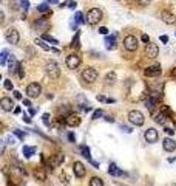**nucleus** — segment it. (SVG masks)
Masks as SVG:
<instances>
[{"instance_id": "f257e3e1", "label": "nucleus", "mask_w": 176, "mask_h": 186, "mask_svg": "<svg viewBox=\"0 0 176 186\" xmlns=\"http://www.w3.org/2000/svg\"><path fill=\"white\" fill-rule=\"evenodd\" d=\"M45 71L51 79H57L60 76V68H59V64L56 61H48L47 65H45Z\"/></svg>"}, {"instance_id": "f03ea898", "label": "nucleus", "mask_w": 176, "mask_h": 186, "mask_svg": "<svg viewBox=\"0 0 176 186\" xmlns=\"http://www.w3.org/2000/svg\"><path fill=\"white\" fill-rule=\"evenodd\" d=\"M128 121L131 122L133 126H138L139 127V126H142L144 122H145V116L139 110H130L128 112Z\"/></svg>"}, {"instance_id": "7ed1b4c3", "label": "nucleus", "mask_w": 176, "mask_h": 186, "mask_svg": "<svg viewBox=\"0 0 176 186\" xmlns=\"http://www.w3.org/2000/svg\"><path fill=\"white\" fill-rule=\"evenodd\" d=\"M97 76H99L97 70L93 68V67H87V68H85L82 73H80V78H82L85 82H88V84H93L94 81L97 79Z\"/></svg>"}, {"instance_id": "20e7f679", "label": "nucleus", "mask_w": 176, "mask_h": 186, "mask_svg": "<svg viewBox=\"0 0 176 186\" xmlns=\"http://www.w3.org/2000/svg\"><path fill=\"white\" fill-rule=\"evenodd\" d=\"M101 19H102V11L99 10V8H91V10L87 12V24H90V25L99 24Z\"/></svg>"}, {"instance_id": "39448f33", "label": "nucleus", "mask_w": 176, "mask_h": 186, "mask_svg": "<svg viewBox=\"0 0 176 186\" xmlns=\"http://www.w3.org/2000/svg\"><path fill=\"white\" fill-rule=\"evenodd\" d=\"M138 45H139V40H138L136 36H133V34L125 36V39H124V47H125V50H128V51H136Z\"/></svg>"}, {"instance_id": "423d86ee", "label": "nucleus", "mask_w": 176, "mask_h": 186, "mask_svg": "<svg viewBox=\"0 0 176 186\" xmlns=\"http://www.w3.org/2000/svg\"><path fill=\"white\" fill-rule=\"evenodd\" d=\"M5 39L8 40L10 44H17L19 42V39H20V36H19V31H17L14 26H10L6 31H5Z\"/></svg>"}, {"instance_id": "0eeeda50", "label": "nucleus", "mask_w": 176, "mask_h": 186, "mask_svg": "<svg viewBox=\"0 0 176 186\" xmlns=\"http://www.w3.org/2000/svg\"><path fill=\"white\" fill-rule=\"evenodd\" d=\"M40 93H42V87H40V84H37V82L28 84V87H26V96H28V98H37Z\"/></svg>"}, {"instance_id": "6e6552de", "label": "nucleus", "mask_w": 176, "mask_h": 186, "mask_svg": "<svg viewBox=\"0 0 176 186\" xmlns=\"http://www.w3.org/2000/svg\"><path fill=\"white\" fill-rule=\"evenodd\" d=\"M64 160H65L64 154H54V155H51L49 160H48V167L49 169H54V167L60 166L62 163H64Z\"/></svg>"}, {"instance_id": "1a4fd4ad", "label": "nucleus", "mask_w": 176, "mask_h": 186, "mask_svg": "<svg viewBox=\"0 0 176 186\" xmlns=\"http://www.w3.org/2000/svg\"><path fill=\"white\" fill-rule=\"evenodd\" d=\"M66 67L68 68H71V70H74V68H77V67L80 65V56L79 54H76V53H73V54H70V56H66Z\"/></svg>"}, {"instance_id": "9d476101", "label": "nucleus", "mask_w": 176, "mask_h": 186, "mask_svg": "<svg viewBox=\"0 0 176 186\" xmlns=\"http://www.w3.org/2000/svg\"><path fill=\"white\" fill-rule=\"evenodd\" d=\"M144 138H145V141L147 143H156L158 141V138H159V135H158V130L156 129H153V127H148L145 130V133H144Z\"/></svg>"}, {"instance_id": "9b49d317", "label": "nucleus", "mask_w": 176, "mask_h": 186, "mask_svg": "<svg viewBox=\"0 0 176 186\" xmlns=\"http://www.w3.org/2000/svg\"><path fill=\"white\" fill-rule=\"evenodd\" d=\"M145 54L148 57H151V59H155L158 54H159V48H158V45L156 44H153V42H148L145 44Z\"/></svg>"}, {"instance_id": "f8f14e48", "label": "nucleus", "mask_w": 176, "mask_h": 186, "mask_svg": "<svg viewBox=\"0 0 176 186\" xmlns=\"http://www.w3.org/2000/svg\"><path fill=\"white\" fill-rule=\"evenodd\" d=\"M73 172H74V175L77 177V178H82V177H85V172H87V169H85L84 163L74 161V165H73Z\"/></svg>"}, {"instance_id": "ddd939ff", "label": "nucleus", "mask_w": 176, "mask_h": 186, "mask_svg": "<svg viewBox=\"0 0 176 186\" xmlns=\"http://www.w3.org/2000/svg\"><path fill=\"white\" fill-rule=\"evenodd\" d=\"M65 124L70 126V127H76V126L80 124V118L77 115H74V113H68V115L65 116Z\"/></svg>"}, {"instance_id": "4468645a", "label": "nucleus", "mask_w": 176, "mask_h": 186, "mask_svg": "<svg viewBox=\"0 0 176 186\" xmlns=\"http://www.w3.org/2000/svg\"><path fill=\"white\" fill-rule=\"evenodd\" d=\"M0 106L5 112H10L12 110V107H14V101H12V98H8V96H3L0 99Z\"/></svg>"}, {"instance_id": "2eb2a0df", "label": "nucleus", "mask_w": 176, "mask_h": 186, "mask_svg": "<svg viewBox=\"0 0 176 186\" xmlns=\"http://www.w3.org/2000/svg\"><path fill=\"white\" fill-rule=\"evenodd\" d=\"M162 73V68H161V65H151V67H148V68L144 70V75L145 76H159Z\"/></svg>"}, {"instance_id": "dca6fc26", "label": "nucleus", "mask_w": 176, "mask_h": 186, "mask_svg": "<svg viewBox=\"0 0 176 186\" xmlns=\"http://www.w3.org/2000/svg\"><path fill=\"white\" fill-rule=\"evenodd\" d=\"M161 19H162V22H165V24H168V25H173L176 22L175 14H171V12H168V11H162L161 12Z\"/></svg>"}, {"instance_id": "f3484780", "label": "nucleus", "mask_w": 176, "mask_h": 186, "mask_svg": "<svg viewBox=\"0 0 176 186\" xmlns=\"http://www.w3.org/2000/svg\"><path fill=\"white\" fill-rule=\"evenodd\" d=\"M162 146H164V149L167 152H173L176 149V141L173 138H165L164 141H162Z\"/></svg>"}, {"instance_id": "a211bd4d", "label": "nucleus", "mask_w": 176, "mask_h": 186, "mask_svg": "<svg viewBox=\"0 0 176 186\" xmlns=\"http://www.w3.org/2000/svg\"><path fill=\"white\" fill-rule=\"evenodd\" d=\"M17 65H19V62L16 61V56L14 54H11L10 59H8V70H10V73L14 75L17 71Z\"/></svg>"}, {"instance_id": "6ab92c4d", "label": "nucleus", "mask_w": 176, "mask_h": 186, "mask_svg": "<svg viewBox=\"0 0 176 186\" xmlns=\"http://www.w3.org/2000/svg\"><path fill=\"white\" fill-rule=\"evenodd\" d=\"M105 47H107V50H114L116 48V34L107 36L105 37Z\"/></svg>"}, {"instance_id": "aec40b11", "label": "nucleus", "mask_w": 176, "mask_h": 186, "mask_svg": "<svg viewBox=\"0 0 176 186\" xmlns=\"http://www.w3.org/2000/svg\"><path fill=\"white\" fill-rule=\"evenodd\" d=\"M108 174L113 175V177H121V175H124V172L117 167L114 163H110V167H108Z\"/></svg>"}, {"instance_id": "412c9836", "label": "nucleus", "mask_w": 176, "mask_h": 186, "mask_svg": "<svg viewBox=\"0 0 176 186\" xmlns=\"http://www.w3.org/2000/svg\"><path fill=\"white\" fill-rule=\"evenodd\" d=\"M144 104H145V107L148 109V112H155V106H156V98L155 96H148L145 101H144Z\"/></svg>"}, {"instance_id": "4be33fe9", "label": "nucleus", "mask_w": 176, "mask_h": 186, "mask_svg": "<svg viewBox=\"0 0 176 186\" xmlns=\"http://www.w3.org/2000/svg\"><path fill=\"white\" fill-rule=\"evenodd\" d=\"M34 177L37 180H40V181H45V180H47V172H45L42 167H37V169L34 171Z\"/></svg>"}, {"instance_id": "5701e85b", "label": "nucleus", "mask_w": 176, "mask_h": 186, "mask_svg": "<svg viewBox=\"0 0 176 186\" xmlns=\"http://www.w3.org/2000/svg\"><path fill=\"white\" fill-rule=\"evenodd\" d=\"M37 11L42 12V14H51V10H49V3L43 2V3H40V5H37Z\"/></svg>"}, {"instance_id": "b1692460", "label": "nucleus", "mask_w": 176, "mask_h": 186, "mask_svg": "<svg viewBox=\"0 0 176 186\" xmlns=\"http://www.w3.org/2000/svg\"><path fill=\"white\" fill-rule=\"evenodd\" d=\"M36 151H37V149L33 147V146H23V149H22V152H23V155H25L26 158L33 157L34 154H36Z\"/></svg>"}, {"instance_id": "393cba45", "label": "nucleus", "mask_w": 176, "mask_h": 186, "mask_svg": "<svg viewBox=\"0 0 176 186\" xmlns=\"http://www.w3.org/2000/svg\"><path fill=\"white\" fill-rule=\"evenodd\" d=\"M34 26H36V28H40V30H47V28H49V22L45 20V19H39L34 24Z\"/></svg>"}, {"instance_id": "a878e982", "label": "nucleus", "mask_w": 176, "mask_h": 186, "mask_svg": "<svg viewBox=\"0 0 176 186\" xmlns=\"http://www.w3.org/2000/svg\"><path fill=\"white\" fill-rule=\"evenodd\" d=\"M8 59H10V51L5 48V50H2V54H0V65H6Z\"/></svg>"}, {"instance_id": "bb28decb", "label": "nucleus", "mask_w": 176, "mask_h": 186, "mask_svg": "<svg viewBox=\"0 0 176 186\" xmlns=\"http://www.w3.org/2000/svg\"><path fill=\"white\" fill-rule=\"evenodd\" d=\"M167 118H168V116L164 115L162 112H159V113H156V115H155V121L158 122V124H162V126H164L165 121H167Z\"/></svg>"}, {"instance_id": "cd10ccee", "label": "nucleus", "mask_w": 176, "mask_h": 186, "mask_svg": "<svg viewBox=\"0 0 176 186\" xmlns=\"http://www.w3.org/2000/svg\"><path fill=\"white\" fill-rule=\"evenodd\" d=\"M116 81H117V76H116L114 71H110V73L105 76V82H107L108 85H110V84H114Z\"/></svg>"}, {"instance_id": "c85d7f7f", "label": "nucleus", "mask_w": 176, "mask_h": 186, "mask_svg": "<svg viewBox=\"0 0 176 186\" xmlns=\"http://www.w3.org/2000/svg\"><path fill=\"white\" fill-rule=\"evenodd\" d=\"M79 149H80V154H82V157H85L88 161L91 160V152H90V147H88V146H80Z\"/></svg>"}, {"instance_id": "c756f323", "label": "nucleus", "mask_w": 176, "mask_h": 186, "mask_svg": "<svg viewBox=\"0 0 176 186\" xmlns=\"http://www.w3.org/2000/svg\"><path fill=\"white\" fill-rule=\"evenodd\" d=\"M80 33L77 31V33H76V36H74V39L71 40V48H79L80 47Z\"/></svg>"}, {"instance_id": "7c9ffc66", "label": "nucleus", "mask_w": 176, "mask_h": 186, "mask_svg": "<svg viewBox=\"0 0 176 186\" xmlns=\"http://www.w3.org/2000/svg\"><path fill=\"white\" fill-rule=\"evenodd\" d=\"M90 186H103V180L101 177H93L90 180Z\"/></svg>"}, {"instance_id": "2f4dec72", "label": "nucleus", "mask_w": 176, "mask_h": 186, "mask_svg": "<svg viewBox=\"0 0 176 186\" xmlns=\"http://www.w3.org/2000/svg\"><path fill=\"white\" fill-rule=\"evenodd\" d=\"M36 44H37L42 50H45V51H51V47L45 44V42H43V39H36Z\"/></svg>"}, {"instance_id": "473e14b6", "label": "nucleus", "mask_w": 176, "mask_h": 186, "mask_svg": "<svg viewBox=\"0 0 176 186\" xmlns=\"http://www.w3.org/2000/svg\"><path fill=\"white\" fill-rule=\"evenodd\" d=\"M42 121H43V124L47 126V127H51V116H49V113H43Z\"/></svg>"}, {"instance_id": "72a5a7b5", "label": "nucleus", "mask_w": 176, "mask_h": 186, "mask_svg": "<svg viewBox=\"0 0 176 186\" xmlns=\"http://www.w3.org/2000/svg\"><path fill=\"white\" fill-rule=\"evenodd\" d=\"M74 22H76V24H84V22H87V20L84 19V14H82V12L77 11V12H76V17H74Z\"/></svg>"}, {"instance_id": "f704fd0d", "label": "nucleus", "mask_w": 176, "mask_h": 186, "mask_svg": "<svg viewBox=\"0 0 176 186\" xmlns=\"http://www.w3.org/2000/svg\"><path fill=\"white\" fill-rule=\"evenodd\" d=\"M17 73H19L20 79L25 78V68H23V64H22V62H19V65H17Z\"/></svg>"}, {"instance_id": "c9c22d12", "label": "nucleus", "mask_w": 176, "mask_h": 186, "mask_svg": "<svg viewBox=\"0 0 176 186\" xmlns=\"http://www.w3.org/2000/svg\"><path fill=\"white\" fill-rule=\"evenodd\" d=\"M42 39H43V40H47V42H49V44H59V40H57V39H54L53 36H49V34H43V36H42Z\"/></svg>"}, {"instance_id": "e433bc0d", "label": "nucleus", "mask_w": 176, "mask_h": 186, "mask_svg": "<svg viewBox=\"0 0 176 186\" xmlns=\"http://www.w3.org/2000/svg\"><path fill=\"white\" fill-rule=\"evenodd\" d=\"M12 133L17 135L20 140H25V137H26V133H23V132H22V130H19V129H14V130H12Z\"/></svg>"}, {"instance_id": "4c0bfd02", "label": "nucleus", "mask_w": 176, "mask_h": 186, "mask_svg": "<svg viewBox=\"0 0 176 186\" xmlns=\"http://www.w3.org/2000/svg\"><path fill=\"white\" fill-rule=\"evenodd\" d=\"M102 115H103V112L99 109V110H96V112H93V120H99V118H102Z\"/></svg>"}, {"instance_id": "58836bf2", "label": "nucleus", "mask_w": 176, "mask_h": 186, "mask_svg": "<svg viewBox=\"0 0 176 186\" xmlns=\"http://www.w3.org/2000/svg\"><path fill=\"white\" fill-rule=\"evenodd\" d=\"M161 112L164 113V115H167V116H171V112H170V109L167 107V106H162L161 107Z\"/></svg>"}, {"instance_id": "ea45409f", "label": "nucleus", "mask_w": 176, "mask_h": 186, "mask_svg": "<svg viewBox=\"0 0 176 186\" xmlns=\"http://www.w3.org/2000/svg\"><path fill=\"white\" fill-rule=\"evenodd\" d=\"M3 87H5L6 90H12V82L10 79H5V82H3Z\"/></svg>"}, {"instance_id": "a19ab883", "label": "nucleus", "mask_w": 176, "mask_h": 186, "mask_svg": "<svg viewBox=\"0 0 176 186\" xmlns=\"http://www.w3.org/2000/svg\"><path fill=\"white\" fill-rule=\"evenodd\" d=\"M20 5H22V8H23L25 11H28V8H29V2H28V0H20Z\"/></svg>"}, {"instance_id": "79ce46f5", "label": "nucleus", "mask_w": 176, "mask_h": 186, "mask_svg": "<svg viewBox=\"0 0 176 186\" xmlns=\"http://www.w3.org/2000/svg\"><path fill=\"white\" fill-rule=\"evenodd\" d=\"M60 181H64V185H68V177H66L65 172H62V174H60Z\"/></svg>"}, {"instance_id": "37998d69", "label": "nucleus", "mask_w": 176, "mask_h": 186, "mask_svg": "<svg viewBox=\"0 0 176 186\" xmlns=\"http://www.w3.org/2000/svg\"><path fill=\"white\" fill-rule=\"evenodd\" d=\"M121 130L125 132V133H130L131 132V127H128V126H121Z\"/></svg>"}, {"instance_id": "c03bdc74", "label": "nucleus", "mask_w": 176, "mask_h": 186, "mask_svg": "<svg viewBox=\"0 0 176 186\" xmlns=\"http://www.w3.org/2000/svg\"><path fill=\"white\" fill-rule=\"evenodd\" d=\"M76 6H77V3H76L74 0H70V2H68V8H70V10H74Z\"/></svg>"}, {"instance_id": "a18cd8bd", "label": "nucleus", "mask_w": 176, "mask_h": 186, "mask_svg": "<svg viewBox=\"0 0 176 186\" xmlns=\"http://www.w3.org/2000/svg\"><path fill=\"white\" fill-rule=\"evenodd\" d=\"M141 39H142V42H144V44H148V42H150V37H148L147 34H142V37H141Z\"/></svg>"}, {"instance_id": "49530a36", "label": "nucleus", "mask_w": 176, "mask_h": 186, "mask_svg": "<svg viewBox=\"0 0 176 186\" xmlns=\"http://www.w3.org/2000/svg\"><path fill=\"white\" fill-rule=\"evenodd\" d=\"M164 132H165V133H168V135H173V133H175V130L171 129V127H165V129H164Z\"/></svg>"}, {"instance_id": "de8ad7c7", "label": "nucleus", "mask_w": 176, "mask_h": 186, "mask_svg": "<svg viewBox=\"0 0 176 186\" xmlns=\"http://www.w3.org/2000/svg\"><path fill=\"white\" fill-rule=\"evenodd\" d=\"M68 140H70V141H71V143H74V141H76V135H74V133H71V132H70V133H68Z\"/></svg>"}, {"instance_id": "09e8293b", "label": "nucleus", "mask_w": 176, "mask_h": 186, "mask_svg": "<svg viewBox=\"0 0 176 186\" xmlns=\"http://www.w3.org/2000/svg\"><path fill=\"white\" fill-rule=\"evenodd\" d=\"M6 144H16V140L12 138V137H8L6 138Z\"/></svg>"}, {"instance_id": "8fccbe9b", "label": "nucleus", "mask_w": 176, "mask_h": 186, "mask_svg": "<svg viewBox=\"0 0 176 186\" xmlns=\"http://www.w3.org/2000/svg\"><path fill=\"white\" fill-rule=\"evenodd\" d=\"M99 33H101V34H107L108 30L105 28V26H101V28H99Z\"/></svg>"}, {"instance_id": "3c124183", "label": "nucleus", "mask_w": 176, "mask_h": 186, "mask_svg": "<svg viewBox=\"0 0 176 186\" xmlns=\"http://www.w3.org/2000/svg\"><path fill=\"white\" fill-rule=\"evenodd\" d=\"M107 99H108V98H105V96H102V95H97V101H102V102H107Z\"/></svg>"}, {"instance_id": "603ef678", "label": "nucleus", "mask_w": 176, "mask_h": 186, "mask_svg": "<svg viewBox=\"0 0 176 186\" xmlns=\"http://www.w3.org/2000/svg\"><path fill=\"white\" fill-rule=\"evenodd\" d=\"M14 98H16V99H22V93L17 92V90H14Z\"/></svg>"}, {"instance_id": "864d4df0", "label": "nucleus", "mask_w": 176, "mask_h": 186, "mask_svg": "<svg viewBox=\"0 0 176 186\" xmlns=\"http://www.w3.org/2000/svg\"><path fill=\"white\" fill-rule=\"evenodd\" d=\"M22 120H23L25 122H28V124H29V122H31V121H33V120H31V118H29L28 115H23V118H22Z\"/></svg>"}, {"instance_id": "5fc2aeb1", "label": "nucleus", "mask_w": 176, "mask_h": 186, "mask_svg": "<svg viewBox=\"0 0 176 186\" xmlns=\"http://www.w3.org/2000/svg\"><path fill=\"white\" fill-rule=\"evenodd\" d=\"M47 3H49V5H57L59 3V0H45Z\"/></svg>"}, {"instance_id": "6e6d98bb", "label": "nucleus", "mask_w": 176, "mask_h": 186, "mask_svg": "<svg viewBox=\"0 0 176 186\" xmlns=\"http://www.w3.org/2000/svg\"><path fill=\"white\" fill-rule=\"evenodd\" d=\"M23 106L25 107H31V101L29 99H23Z\"/></svg>"}, {"instance_id": "4d7b16f0", "label": "nucleus", "mask_w": 176, "mask_h": 186, "mask_svg": "<svg viewBox=\"0 0 176 186\" xmlns=\"http://www.w3.org/2000/svg\"><path fill=\"white\" fill-rule=\"evenodd\" d=\"M161 42L167 44V42H168V36H161Z\"/></svg>"}, {"instance_id": "13d9d810", "label": "nucleus", "mask_w": 176, "mask_h": 186, "mask_svg": "<svg viewBox=\"0 0 176 186\" xmlns=\"http://www.w3.org/2000/svg\"><path fill=\"white\" fill-rule=\"evenodd\" d=\"M105 121L107 122H114V118L113 116H105Z\"/></svg>"}, {"instance_id": "bf43d9fd", "label": "nucleus", "mask_w": 176, "mask_h": 186, "mask_svg": "<svg viewBox=\"0 0 176 186\" xmlns=\"http://www.w3.org/2000/svg\"><path fill=\"white\" fill-rule=\"evenodd\" d=\"M90 163H91V165H93L94 167H96V169H99V163H97V161H94V160H90Z\"/></svg>"}, {"instance_id": "052dcab7", "label": "nucleus", "mask_w": 176, "mask_h": 186, "mask_svg": "<svg viewBox=\"0 0 176 186\" xmlns=\"http://www.w3.org/2000/svg\"><path fill=\"white\" fill-rule=\"evenodd\" d=\"M36 113H37V110H36V109H29V115H31V116H34Z\"/></svg>"}, {"instance_id": "680f3d73", "label": "nucleus", "mask_w": 176, "mask_h": 186, "mask_svg": "<svg viewBox=\"0 0 176 186\" xmlns=\"http://www.w3.org/2000/svg\"><path fill=\"white\" fill-rule=\"evenodd\" d=\"M170 75H171V76H173V78H176V67H175V68H173V70H171V71H170Z\"/></svg>"}, {"instance_id": "e2e57ef3", "label": "nucleus", "mask_w": 176, "mask_h": 186, "mask_svg": "<svg viewBox=\"0 0 176 186\" xmlns=\"http://www.w3.org/2000/svg\"><path fill=\"white\" fill-rule=\"evenodd\" d=\"M14 113H20V107H16L14 109Z\"/></svg>"}]
</instances>
